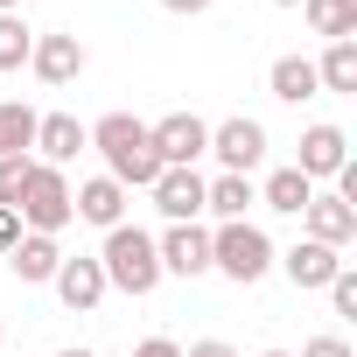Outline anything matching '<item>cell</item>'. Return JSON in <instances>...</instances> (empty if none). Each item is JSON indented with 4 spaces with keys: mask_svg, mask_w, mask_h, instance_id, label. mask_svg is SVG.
Segmentation results:
<instances>
[{
    "mask_svg": "<svg viewBox=\"0 0 357 357\" xmlns=\"http://www.w3.org/2000/svg\"><path fill=\"white\" fill-rule=\"evenodd\" d=\"M91 147L105 154V175H112L119 190H154L161 154H154V140H147V119H133V112H105V119L91 126Z\"/></svg>",
    "mask_w": 357,
    "mask_h": 357,
    "instance_id": "6da1fadb",
    "label": "cell"
},
{
    "mask_svg": "<svg viewBox=\"0 0 357 357\" xmlns=\"http://www.w3.org/2000/svg\"><path fill=\"white\" fill-rule=\"evenodd\" d=\"M98 266H105V287H119V294H154L161 287V252H154V231H140V225H112Z\"/></svg>",
    "mask_w": 357,
    "mask_h": 357,
    "instance_id": "7a4b0ae2",
    "label": "cell"
},
{
    "mask_svg": "<svg viewBox=\"0 0 357 357\" xmlns=\"http://www.w3.org/2000/svg\"><path fill=\"white\" fill-rule=\"evenodd\" d=\"M211 273H225V280H238V287L266 280V273H273V238H266L259 225H218V231H211Z\"/></svg>",
    "mask_w": 357,
    "mask_h": 357,
    "instance_id": "3957f363",
    "label": "cell"
},
{
    "mask_svg": "<svg viewBox=\"0 0 357 357\" xmlns=\"http://www.w3.org/2000/svg\"><path fill=\"white\" fill-rule=\"evenodd\" d=\"M15 218H22V231L56 238V231L70 225V175L50 168V161H36V168H29V190H22V204H15Z\"/></svg>",
    "mask_w": 357,
    "mask_h": 357,
    "instance_id": "277c9868",
    "label": "cell"
},
{
    "mask_svg": "<svg viewBox=\"0 0 357 357\" xmlns=\"http://www.w3.org/2000/svg\"><path fill=\"white\" fill-rule=\"evenodd\" d=\"M147 140H154L161 168H197V161L211 154V126H204L197 112H168V119H154Z\"/></svg>",
    "mask_w": 357,
    "mask_h": 357,
    "instance_id": "5b68a950",
    "label": "cell"
},
{
    "mask_svg": "<svg viewBox=\"0 0 357 357\" xmlns=\"http://www.w3.org/2000/svg\"><path fill=\"white\" fill-rule=\"evenodd\" d=\"M211 154L225 161V175H252V168L266 161V126L245 119V112H231V119L211 126Z\"/></svg>",
    "mask_w": 357,
    "mask_h": 357,
    "instance_id": "8992f818",
    "label": "cell"
},
{
    "mask_svg": "<svg viewBox=\"0 0 357 357\" xmlns=\"http://www.w3.org/2000/svg\"><path fill=\"white\" fill-rule=\"evenodd\" d=\"M301 225H308V238H315V245L343 252V245L357 238V204H343L336 190H315V197H308V211H301Z\"/></svg>",
    "mask_w": 357,
    "mask_h": 357,
    "instance_id": "52a82bcc",
    "label": "cell"
},
{
    "mask_svg": "<svg viewBox=\"0 0 357 357\" xmlns=\"http://www.w3.org/2000/svg\"><path fill=\"white\" fill-rule=\"evenodd\" d=\"M154 252H161V273H183V280L211 273V231L204 225H168L154 238Z\"/></svg>",
    "mask_w": 357,
    "mask_h": 357,
    "instance_id": "ba28073f",
    "label": "cell"
},
{
    "mask_svg": "<svg viewBox=\"0 0 357 357\" xmlns=\"http://www.w3.org/2000/svg\"><path fill=\"white\" fill-rule=\"evenodd\" d=\"M154 211L168 225H197L204 218V175L197 168H161L154 175Z\"/></svg>",
    "mask_w": 357,
    "mask_h": 357,
    "instance_id": "9c48e42d",
    "label": "cell"
},
{
    "mask_svg": "<svg viewBox=\"0 0 357 357\" xmlns=\"http://www.w3.org/2000/svg\"><path fill=\"white\" fill-rule=\"evenodd\" d=\"M350 161V140H343V126H329V119H315L308 133H301V175L308 183H336V168Z\"/></svg>",
    "mask_w": 357,
    "mask_h": 357,
    "instance_id": "30bf717a",
    "label": "cell"
},
{
    "mask_svg": "<svg viewBox=\"0 0 357 357\" xmlns=\"http://www.w3.org/2000/svg\"><path fill=\"white\" fill-rule=\"evenodd\" d=\"M84 43L77 36H36V50H29V70L43 77V84H77L84 77Z\"/></svg>",
    "mask_w": 357,
    "mask_h": 357,
    "instance_id": "8fae6325",
    "label": "cell"
},
{
    "mask_svg": "<svg viewBox=\"0 0 357 357\" xmlns=\"http://www.w3.org/2000/svg\"><path fill=\"white\" fill-rule=\"evenodd\" d=\"M84 147H91V126H84L77 112H43V119H36V154H43L50 168L77 161Z\"/></svg>",
    "mask_w": 357,
    "mask_h": 357,
    "instance_id": "7c38bea8",
    "label": "cell"
},
{
    "mask_svg": "<svg viewBox=\"0 0 357 357\" xmlns=\"http://www.w3.org/2000/svg\"><path fill=\"white\" fill-rule=\"evenodd\" d=\"M70 218H84V225L112 231V225H126V190L112 183V175H91V183H77V190H70Z\"/></svg>",
    "mask_w": 357,
    "mask_h": 357,
    "instance_id": "4fadbf2b",
    "label": "cell"
},
{
    "mask_svg": "<svg viewBox=\"0 0 357 357\" xmlns=\"http://www.w3.org/2000/svg\"><path fill=\"white\" fill-rule=\"evenodd\" d=\"M273 266L308 294V287H329L336 280V266H343V252H329V245H315V238H301V245H287V252H273Z\"/></svg>",
    "mask_w": 357,
    "mask_h": 357,
    "instance_id": "5bb4252c",
    "label": "cell"
},
{
    "mask_svg": "<svg viewBox=\"0 0 357 357\" xmlns=\"http://www.w3.org/2000/svg\"><path fill=\"white\" fill-rule=\"evenodd\" d=\"M50 287H56V301H63L70 315H91V308L105 301V266H98V259H63Z\"/></svg>",
    "mask_w": 357,
    "mask_h": 357,
    "instance_id": "9a60e30c",
    "label": "cell"
},
{
    "mask_svg": "<svg viewBox=\"0 0 357 357\" xmlns=\"http://www.w3.org/2000/svg\"><path fill=\"white\" fill-rule=\"evenodd\" d=\"M56 266H63V245H56V238H43V231H22V238H15V252H8V273H15L22 287L56 280Z\"/></svg>",
    "mask_w": 357,
    "mask_h": 357,
    "instance_id": "2e32d148",
    "label": "cell"
},
{
    "mask_svg": "<svg viewBox=\"0 0 357 357\" xmlns=\"http://www.w3.org/2000/svg\"><path fill=\"white\" fill-rule=\"evenodd\" d=\"M266 91H273L280 105H308V98H322L315 56H273V70H266Z\"/></svg>",
    "mask_w": 357,
    "mask_h": 357,
    "instance_id": "e0dca14e",
    "label": "cell"
},
{
    "mask_svg": "<svg viewBox=\"0 0 357 357\" xmlns=\"http://www.w3.org/2000/svg\"><path fill=\"white\" fill-rule=\"evenodd\" d=\"M259 204V190H252V175H218V183H204V211L218 218V225H245V211Z\"/></svg>",
    "mask_w": 357,
    "mask_h": 357,
    "instance_id": "ac0fdd59",
    "label": "cell"
},
{
    "mask_svg": "<svg viewBox=\"0 0 357 357\" xmlns=\"http://www.w3.org/2000/svg\"><path fill=\"white\" fill-rule=\"evenodd\" d=\"M308 197H315V183H308L301 168H273V175H266V190H259V204H266V211H280V218H301V211H308Z\"/></svg>",
    "mask_w": 357,
    "mask_h": 357,
    "instance_id": "d6986e66",
    "label": "cell"
},
{
    "mask_svg": "<svg viewBox=\"0 0 357 357\" xmlns=\"http://www.w3.org/2000/svg\"><path fill=\"white\" fill-rule=\"evenodd\" d=\"M301 15H308V29H315L322 43L357 36V0H301Z\"/></svg>",
    "mask_w": 357,
    "mask_h": 357,
    "instance_id": "ffe728a7",
    "label": "cell"
},
{
    "mask_svg": "<svg viewBox=\"0 0 357 357\" xmlns=\"http://www.w3.org/2000/svg\"><path fill=\"white\" fill-rule=\"evenodd\" d=\"M315 77H322V91H357V36L329 43V50L315 56Z\"/></svg>",
    "mask_w": 357,
    "mask_h": 357,
    "instance_id": "44dd1931",
    "label": "cell"
},
{
    "mask_svg": "<svg viewBox=\"0 0 357 357\" xmlns=\"http://www.w3.org/2000/svg\"><path fill=\"white\" fill-rule=\"evenodd\" d=\"M36 119L43 112H29L22 98H0V154H29L36 147Z\"/></svg>",
    "mask_w": 357,
    "mask_h": 357,
    "instance_id": "7402d4cb",
    "label": "cell"
},
{
    "mask_svg": "<svg viewBox=\"0 0 357 357\" xmlns=\"http://www.w3.org/2000/svg\"><path fill=\"white\" fill-rule=\"evenodd\" d=\"M29 50H36V29H29L22 15H0V70H22Z\"/></svg>",
    "mask_w": 357,
    "mask_h": 357,
    "instance_id": "603a6c76",
    "label": "cell"
},
{
    "mask_svg": "<svg viewBox=\"0 0 357 357\" xmlns=\"http://www.w3.org/2000/svg\"><path fill=\"white\" fill-rule=\"evenodd\" d=\"M29 168H36V154H0V211H15V204H22Z\"/></svg>",
    "mask_w": 357,
    "mask_h": 357,
    "instance_id": "cb8c5ba5",
    "label": "cell"
},
{
    "mask_svg": "<svg viewBox=\"0 0 357 357\" xmlns=\"http://www.w3.org/2000/svg\"><path fill=\"white\" fill-rule=\"evenodd\" d=\"M329 301H336V315H357V273H350V266H336V280H329Z\"/></svg>",
    "mask_w": 357,
    "mask_h": 357,
    "instance_id": "d4e9b609",
    "label": "cell"
},
{
    "mask_svg": "<svg viewBox=\"0 0 357 357\" xmlns=\"http://www.w3.org/2000/svg\"><path fill=\"white\" fill-rule=\"evenodd\" d=\"M301 357H350V343H343V336H308Z\"/></svg>",
    "mask_w": 357,
    "mask_h": 357,
    "instance_id": "484cf974",
    "label": "cell"
},
{
    "mask_svg": "<svg viewBox=\"0 0 357 357\" xmlns=\"http://www.w3.org/2000/svg\"><path fill=\"white\" fill-rule=\"evenodd\" d=\"M133 357H183V343H175V336H147Z\"/></svg>",
    "mask_w": 357,
    "mask_h": 357,
    "instance_id": "4316f807",
    "label": "cell"
},
{
    "mask_svg": "<svg viewBox=\"0 0 357 357\" xmlns=\"http://www.w3.org/2000/svg\"><path fill=\"white\" fill-rule=\"evenodd\" d=\"M183 357H238V350H231V343H225V336H204V343H190V350H183Z\"/></svg>",
    "mask_w": 357,
    "mask_h": 357,
    "instance_id": "83f0119b",
    "label": "cell"
},
{
    "mask_svg": "<svg viewBox=\"0 0 357 357\" xmlns=\"http://www.w3.org/2000/svg\"><path fill=\"white\" fill-rule=\"evenodd\" d=\"M15 238H22V218H15V211H0V259L15 252Z\"/></svg>",
    "mask_w": 357,
    "mask_h": 357,
    "instance_id": "f1b7e54d",
    "label": "cell"
},
{
    "mask_svg": "<svg viewBox=\"0 0 357 357\" xmlns=\"http://www.w3.org/2000/svg\"><path fill=\"white\" fill-rule=\"evenodd\" d=\"M161 8H168V15H204L211 0H161Z\"/></svg>",
    "mask_w": 357,
    "mask_h": 357,
    "instance_id": "f546056e",
    "label": "cell"
},
{
    "mask_svg": "<svg viewBox=\"0 0 357 357\" xmlns=\"http://www.w3.org/2000/svg\"><path fill=\"white\" fill-rule=\"evenodd\" d=\"M56 357H98V350H84V343H70V350H56Z\"/></svg>",
    "mask_w": 357,
    "mask_h": 357,
    "instance_id": "4dcf8cb0",
    "label": "cell"
},
{
    "mask_svg": "<svg viewBox=\"0 0 357 357\" xmlns=\"http://www.w3.org/2000/svg\"><path fill=\"white\" fill-rule=\"evenodd\" d=\"M0 15H22V0H0Z\"/></svg>",
    "mask_w": 357,
    "mask_h": 357,
    "instance_id": "1f68e13d",
    "label": "cell"
},
{
    "mask_svg": "<svg viewBox=\"0 0 357 357\" xmlns=\"http://www.w3.org/2000/svg\"><path fill=\"white\" fill-rule=\"evenodd\" d=\"M259 357H294V350H259Z\"/></svg>",
    "mask_w": 357,
    "mask_h": 357,
    "instance_id": "d6a6232c",
    "label": "cell"
},
{
    "mask_svg": "<svg viewBox=\"0 0 357 357\" xmlns=\"http://www.w3.org/2000/svg\"><path fill=\"white\" fill-rule=\"evenodd\" d=\"M273 8H301V0H273Z\"/></svg>",
    "mask_w": 357,
    "mask_h": 357,
    "instance_id": "836d02e7",
    "label": "cell"
}]
</instances>
